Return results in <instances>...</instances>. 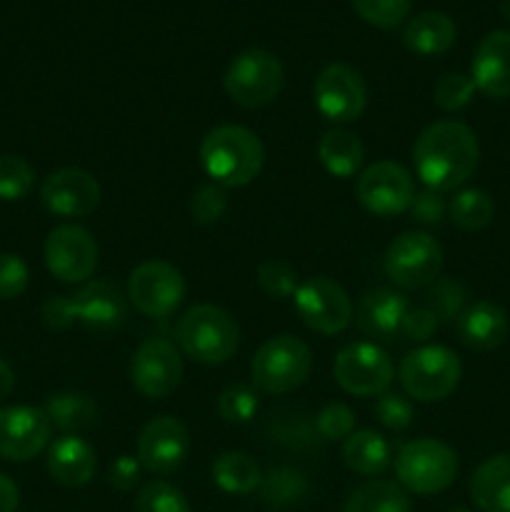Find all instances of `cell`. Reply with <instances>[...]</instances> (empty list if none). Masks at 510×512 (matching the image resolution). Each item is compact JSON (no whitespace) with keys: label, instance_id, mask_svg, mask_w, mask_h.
Wrapping results in <instances>:
<instances>
[{"label":"cell","instance_id":"6da1fadb","mask_svg":"<svg viewBox=\"0 0 510 512\" xmlns=\"http://www.w3.org/2000/svg\"><path fill=\"white\" fill-rule=\"evenodd\" d=\"M480 160L473 130L458 120L430 123L413 145L415 175L435 193H453L468 183Z\"/></svg>","mask_w":510,"mask_h":512},{"label":"cell","instance_id":"7a4b0ae2","mask_svg":"<svg viewBox=\"0 0 510 512\" xmlns=\"http://www.w3.org/2000/svg\"><path fill=\"white\" fill-rule=\"evenodd\" d=\"M200 163L208 178L223 188L253 183L265 163V148L243 125H218L200 143Z\"/></svg>","mask_w":510,"mask_h":512},{"label":"cell","instance_id":"3957f363","mask_svg":"<svg viewBox=\"0 0 510 512\" xmlns=\"http://www.w3.org/2000/svg\"><path fill=\"white\" fill-rule=\"evenodd\" d=\"M128 315V303L118 285L95 283L83 285L73 295H55L43 305V323L50 330H65L70 325H85L93 330L120 328Z\"/></svg>","mask_w":510,"mask_h":512},{"label":"cell","instance_id":"277c9868","mask_svg":"<svg viewBox=\"0 0 510 512\" xmlns=\"http://www.w3.org/2000/svg\"><path fill=\"white\" fill-rule=\"evenodd\" d=\"M175 343L195 363L223 365L238 350L240 330L223 308L193 305L175 325Z\"/></svg>","mask_w":510,"mask_h":512},{"label":"cell","instance_id":"5b68a950","mask_svg":"<svg viewBox=\"0 0 510 512\" xmlns=\"http://www.w3.org/2000/svg\"><path fill=\"white\" fill-rule=\"evenodd\" d=\"M463 365L460 358L445 345H423L400 360L398 380L408 398L418 403L445 400L460 383Z\"/></svg>","mask_w":510,"mask_h":512},{"label":"cell","instance_id":"8992f818","mask_svg":"<svg viewBox=\"0 0 510 512\" xmlns=\"http://www.w3.org/2000/svg\"><path fill=\"white\" fill-rule=\"evenodd\" d=\"M395 475L415 495L443 493L458 478V455L440 440L418 438L398 450Z\"/></svg>","mask_w":510,"mask_h":512},{"label":"cell","instance_id":"52a82bcc","mask_svg":"<svg viewBox=\"0 0 510 512\" xmlns=\"http://www.w3.org/2000/svg\"><path fill=\"white\" fill-rule=\"evenodd\" d=\"M313 368V353L303 340L278 335L263 343L250 363V378L260 393L283 395L300 388Z\"/></svg>","mask_w":510,"mask_h":512},{"label":"cell","instance_id":"ba28073f","mask_svg":"<svg viewBox=\"0 0 510 512\" xmlns=\"http://www.w3.org/2000/svg\"><path fill=\"white\" fill-rule=\"evenodd\" d=\"M283 80V65L270 50L248 48L230 60L223 85L230 98L243 108H263L278 98Z\"/></svg>","mask_w":510,"mask_h":512},{"label":"cell","instance_id":"9c48e42d","mask_svg":"<svg viewBox=\"0 0 510 512\" xmlns=\"http://www.w3.org/2000/svg\"><path fill=\"white\" fill-rule=\"evenodd\" d=\"M385 275L403 290L428 288L443 270V248L428 233L398 235L385 250Z\"/></svg>","mask_w":510,"mask_h":512},{"label":"cell","instance_id":"30bf717a","mask_svg":"<svg viewBox=\"0 0 510 512\" xmlns=\"http://www.w3.org/2000/svg\"><path fill=\"white\" fill-rule=\"evenodd\" d=\"M355 198L368 213L393 218L410 210L415 198V180L410 170L395 160H378L358 175Z\"/></svg>","mask_w":510,"mask_h":512},{"label":"cell","instance_id":"8fae6325","mask_svg":"<svg viewBox=\"0 0 510 512\" xmlns=\"http://www.w3.org/2000/svg\"><path fill=\"white\" fill-rule=\"evenodd\" d=\"M333 378L345 393L358 398L383 395L395 378L390 355L378 343H353L338 353Z\"/></svg>","mask_w":510,"mask_h":512},{"label":"cell","instance_id":"7c38bea8","mask_svg":"<svg viewBox=\"0 0 510 512\" xmlns=\"http://www.w3.org/2000/svg\"><path fill=\"white\" fill-rule=\"evenodd\" d=\"M300 320L318 335H338L353 323V303L335 280L315 275L298 285L293 295Z\"/></svg>","mask_w":510,"mask_h":512},{"label":"cell","instance_id":"4fadbf2b","mask_svg":"<svg viewBox=\"0 0 510 512\" xmlns=\"http://www.w3.org/2000/svg\"><path fill=\"white\" fill-rule=\"evenodd\" d=\"M185 298V280L175 265L148 260L128 278V300L148 318H168Z\"/></svg>","mask_w":510,"mask_h":512},{"label":"cell","instance_id":"5bb4252c","mask_svg":"<svg viewBox=\"0 0 510 512\" xmlns=\"http://www.w3.org/2000/svg\"><path fill=\"white\" fill-rule=\"evenodd\" d=\"M313 98L318 113L330 123H355L368 103V88L353 65L333 63L315 78Z\"/></svg>","mask_w":510,"mask_h":512},{"label":"cell","instance_id":"9a60e30c","mask_svg":"<svg viewBox=\"0 0 510 512\" xmlns=\"http://www.w3.org/2000/svg\"><path fill=\"white\" fill-rule=\"evenodd\" d=\"M45 265L60 283H83L98 268V243L80 225H58L45 238Z\"/></svg>","mask_w":510,"mask_h":512},{"label":"cell","instance_id":"2e32d148","mask_svg":"<svg viewBox=\"0 0 510 512\" xmlns=\"http://www.w3.org/2000/svg\"><path fill=\"white\" fill-rule=\"evenodd\" d=\"M183 380V358L165 338H148L130 360V383L145 398H165Z\"/></svg>","mask_w":510,"mask_h":512},{"label":"cell","instance_id":"e0dca14e","mask_svg":"<svg viewBox=\"0 0 510 512\" xmlns=\"http://www.w3.org/2000/svg\"><path fill=\"white\" fill-rule=\"evenodd\" d=\"M190 450V433L173 415L153 418L138 435L135 458L148 473L170 475L185 463Z\"/></svg>","mask_w":510,"mask_h":512},{"label":"cell","instance_id":"ac0fdd59","mask_svg":"<svg viewBox=\"0 0 510 512\" xmlns=\"http://www.w3.org/2000/svg\"><path fill=\"white\" fill-rule=\"evenodd\" d=\"M50 425L43 408L13 405L0 410V458L25 463L50 445Z\"/></svg>","mask_w":510,"mask_h":512},{"label":"cell","instance_id":"d6986e66","mask_svg":"<svg viewBox=\"0 0 510 512\" xmlns=\"http://www.w3.org/2000/svg\"><path fill=\"white\" fill-rule=\"evenodd\" d=\"M40 200L58 218H85L100 205V185L85 170L63 168L43 180Z\"/></svg>","mask_w":510,"mask_h":512},{"label":"cell","instance_id":"ffe728a7","mask_svg":"<svg viewBox=\"0 0 510 512\" xmlns=\"http://www.w3.org/2000/svg\"><path fill=\"white\" fill-rule=\"evenodd\" d=\"M408 308L410 303L403 293L385 288L370 290L355 308V325L373 343H395L400 340V328Z\"/></svg>","mask_w":510,"mask_h":512},{"label":"cell","instance_id":"44dd1931","mask_svg":"<svg viewBox=\"0 0 510 512\" xmlns=\"http://www.w3.org/2000/svg\"><path fill=\"white\" fill-rule=\"evenodd\" d=\"M475 88L493 100L510 98V33L495 30L478 43L470 65Z\"/></svg>","mask_w":510,"mask_h":512},{"label":"cell","instance_id":"7402d4cb","mask_svg":"<svg viewBox=\"0 0 510 512\" xmlns=\"http://www.w3.org/2000/svg\"><path fill=\"white\" fill-rule=\"evenodd\" d=\"M455 325H458L460 343L478 353L500 348L510 330L508 313L490 300H478V303L463 308V313L455 318Z\"/></svg>","mask_w":510,"mask_h":512},{"label":"cell","instance_id":"603a6c76","mask_svg":"<svg viewBox=\"0 0 510 512\" xmlns=\"http://www.w3.org/2000/svg\"><path fill=\"white\" fill-rule=\"evenodd\" d=\"M98 458L78 435H63L48 448V473L63 488H83L93 480Z\"/></svg>","mask_w":510,"mask_h":512},{"label":"cell","instance_id":"cb8c5ba5","mask_svg":"<svg viewBox=\"0 0 510 512\" xmlns=\"http://www.w3.org/2000/svg\"><path fill=\"white\" fill-rule=\"evenodd\" d=\"M470 498L485 512H510V453L493 455L475 470Z\"/></svg>","mask_w":510,"mask_h":512},{"label":"cell","instance_id":"d4e9b609","mask_svg":"<svg viewBox=\"0 0 510 512\" xmlns=\"http://www.w3.org/2000/svg\"><path fill=\"white\" fill-rule=\"evenodd\" d=\"M458 30L445 13L438 10H423L408 20L403 30L405 48L418 55H440L453 48Z\"/></svg>","mask_w":510,"mask_h":512},{"label":"cell","instance_id":"484cf974","mask_svg":"<svg viewBox=\"0 0 510 512\" xmlns=\"http://www.w3.org/2000/svg\"><path fill=\"white\" fill-rule=\"evenodd\" d=\"M343 460L353 473L375 478L383 475L393 463V448L375 430H355L343 443Z\"/></svg>","mask_w":510,"mask_h":512},{"label":"cell","instance_id":"4316f807","mask_svg":"<svg viewBox=\"0 0 510 512\" xmlns=\"http://www.w3.org/2000/svg\"><path fill=\"white\" fill-rule=\"evenodd\" d=\"M318 158L333 178H353L363 168L365 150L348 130H328L318 143Z\"/></svg>","mask_w":510,"mask_h":512},{"label":"cell","instance_id":"83f0119b","mask_svg":"<svg viewBox=\"0 0 510 512\" xmlns=\"http://www.w3.org/2000/svg\"><path fill=\"white\" fill-rule=\"evenodd\" d=\"M50 425L63 435H78L98 420V405L83 393H53L43 405Z\"/></svg>","mask_w":510,"mask_h":512},{"label":"cell","instance_id":"f1b7e54d","mask_svg":"<svg viewBox=\"0 0 510 512\" xmlns=\"http://www.w3.org/2000/svg\"><path fill=\"white\" fill-rule=\"evenodd\" d=\"M213 483L228 495H250L263 483V473L248 453L230 450L215 458Z\"/></svg>","mask_w":510,"mask_h":512},{"label":"cell","instance_id":"f546056e","mask_svg":"<svg viewBox=\"0 0 510 512\" xmlns=\"http://www.w3.org/2000/svg\"><path fill=\"white\" fill-rule=\"evenodd\" d=\"M343 512H413V508L408 493L398 483L370 480L350 493Z\"/></svg>","mask_w":510,"mask_h":512},{"label":"cell","instance_id":"4dcf8cb0","mask_svg":"<svg viewBox=\"0 0 510 512\" xmlns=\"http://www.w3.org/2000/svg\"><path fill=\"white\" fill-rule=\"evenodd\" d=\"M448 215L453 220V225L463 230H483L488 228L490 220L495 215L493 198H490L485 190L478 188H465L455 193V198L450 200Z\"/></svg>","mask_w":510,"mask_h":512},{"label":"cell","instance_id":"1f68e13d","mask_svg":"<svg viewBox=\"0 0 510 512\" xmlns=\"http://www.w3.org/2000/svg\"><path fill=\"white\" fill-rule=\"evenodd\" d=\"M423 305L428 310H433L435 318L440 320V325L450 323V320H455L460 313H463V305H465L463 283H458L455 278L435 280V283L428 285V290H425Z\"/></svg>","mask_w":510,"mask_h":512},{"label":"cell","instance_id":"d6a6232c","mask_svg":"<svg viewBox=\"0 0 510 512\" xmlns=\"http://www.w3.org/2000/svg\"><path fill=\"white\" fill-rule=\"evenodd\" d=\"M35 170L20 155H0V200L15 203L33 190Z\"/></svg>","mask_w":510,"mask_h":512},{"label":"cell","instance_id":"836d02e7","mask_svg":"<svg viewBox=\"0 0 510 512\" xmlns=\"http://www.w3.org/2000/svg\"><path fill=\"white\" fill-rule=\"evenodd\" d=\"M135 512H190V503L175 485L153 480L135 495Z\"/></svg>","mask_w":510,"mask_h":512},{"label":"cell","instance_id":"e575fe53","mask_svg":"<svg viewBox=\"0 0 510 512\" xmlns=\"http://www.w3.org/2000/svg\"><path fill=\"white\" fill-rule=\"evenodd\" d=\"M305 490H308V483H305L303 475L290 468L270 470L268 478H263V483H260V493H263L265 503L278 505V508L300 500Z\"/></svg>","mask_w":510,"mask_h":512},{"label":"cell","instance_id":"d590c367","mask_svg":"<svg viewBox=\"0 0 510 512\" xmlns=\"http://www.w3.org/2000/svg\"><path fill=\"white\" fill-rule=\"evenodd\" d=\"M410 3L413 0H353V8L365 23L390 30L408 18Z\"/></svg>","mask_w":510,"mask_h":512},{"label":"cell","instance_id":"8d00e7d4","mask_svg":"<svg viewBox=\"0 0 510 512\" xmlns=\"http://www.w3.org/2000/svg\"><path fill=\"white\" fill-rule=\"evenodd\" d=\"M258 393L250 385H230L218 395V415L225 423H248L258 413Z\"/></svg>","mask_w":510,"mask_h":512},{"label":"cell","instance_id":"74e56055","mask_svg":"<svg viewBox=\"0 0 510 512\" xmlns=\"http://www.w3.org/2000/svg\"><path fill=\"white\" fill-rule=\"evenodd\" d=\"M258 285L270 298H293L300 283L293 265L270 258L258 265Z\"/></svg>","mask_w":510,"mask_h":512},{"label":"cell","instance_id":"f35d334b","mask_svg":"<svg viewBox=\"0 0 510 512\" xmlns=\"http://www.w3.org/2000/svg\"><path fill=\"white\" fill-rule=\"evenodd\" d=\"M475 83L470 75L463 73H448L435 83L433 88V100L438 108L443 110H460L473 100L475 95Z\"/></svg>","mask_w":510,"mask_h":512},{"label":"cell","instance_id":"ab89813d","mask_svg":"<svg viewBox=\"0 0 510 512\" xmlns=\"http://www.w3.org/2000/svg\"><path fill=\"white\" fill-rule=\"evenodd\" d=\"M225 210H228V193L218 183L200 185L193 193V200H190V213H193L195 223L200 225L218 223Z\"/></svg>","mask_w":510,"mask_h":512},{"label":"cell","instance_id":"60d3db41","mask_svg":"<svg viewBox=\"0 0 510 512\" xmlns=\"http://www.w3.org/2000/svg\"><path fill=\"white\" fill-rule=\"evenodd\" d=\"M315 430L323 440H345L355 433V415L345 403H328L315 415Z\"/></svg>","mask_w":510,"mask_h":512},{"label":"cell","instance_id":"b9f144b4","mask_svg":"<svg viewBox=\"0 0 510 512\" xmlns=\"http://www.w3.org/2000/svg\"><path fill=\"white\" fill-rule=\"evenodd\" d=\"M28 265L20 255L0 253V300H15L28 288Z\"/></svg>","mask_w":510,"mask_h":512},{"label":"cell","instance_id":"7bdbcfd3","mask_svg":"<svg viewBox=\"0 0 510 512\" xmlns=\"http://www.w3.org/2000/svg\"><path fill=\"white\" fill-rule=\"evenodd\" d=\"M375 418L388 430H405L413 423V405L405 395L383 393L375 403Z\"/></svg>","mask_w":510,"mask_h":512},{"label":"cell","instance_id":"ee69618b","mask_svg":"<svg viewBox=\"0 0 510 512\" xmlns=\"http://www.w3.org/2000/svg\"><path fill=\"white\" fill-rule=\"evenodd\" d=\"M438 328L440 320L435 318L433 310L425 308L423 303L410 305L403 318V328H400V340H405V343H425Z\"/></svg>","mask_w":510,"mask_h":512},{"label":"cell","instance_id":"f6af8a7d","mask_svg":"<svg viewBox=\"0 0 510 512\" xmlns=\"http://www.w3.org/2000/svg\"><path fill=\"white\" fill-rule=\"evenodd\" d=\"M410 218L420 225H438L440 220L448 213V205H445L443 193H435V190L425 188L420 193H415L413 203H410Z\"/></svg>","mask_w":510,"mask_h":512},{"label":"cell","instance_id":"bcb514c9","mask_svg":"<svg viewBox=\"0 0 510 512\" xmlns=\"http://www.w3.org/2000/svg\"><path fill=\"white\" fill-rule=\"evenodd\" d=\"M140 470H143V465H140L138 458H133V455H120L108 470L110 488L123 490V493L125 490H133L140 483Z\"/></svg>","mask_w":510,"mask_h":512},{"label":"cell","instance_id":"7dc6e473","mask_svg":"<svg viewBox=\"0 0 510 512\" xmlns=\"http://www.w3.org/2000/svg\"><path fill=\"white\" fill-rule=\"evenodd\" d=\"M20 503L18 485L8 478V475L0 473V512H15Z\"/></svg>","mask_w":510,"mask_h":512},{"label":"cell","instance_id":"c3c4849f","mask_svg":"<svg viewBox=\"0 0 510 512\" xmlns=\"http://www.w3.org/2000/svg\"><path fill=\"white\" fill-rule=\"evenodd\" d=\"M13 388H15L13 368H10V365L0 358V403H3L10 393H13Z\"/></svg>","mask_w":510,"mask_h":512},{"label":"cell","instance_id":"681fc988","mask_svg":"<svg viewBox=\"0 0 510 512\" xmlns=\"http://www.w3.org/2000/svg\"><path fill=\"white\" fill-rule=\"evenodd\" d=\"M500 13L510 20V0H503V5H500Z\"/></svg>","mask_w":510,"mask_h":512},{"label":"cell","instance_id":"f907efd6","mask_svg":"<svg viewBox=\"0 0 510 512\" xmlns=\"http://www.w3.org/2000/svg\"><path fill=\"white\" fill-rule=\"evenodd\" d=\"M450 512H470V510H450Z\"/></svg>","mask_w":510,"mask_h":512}]
</instances>
